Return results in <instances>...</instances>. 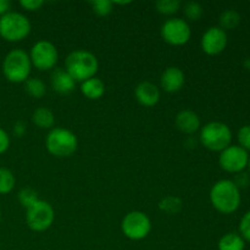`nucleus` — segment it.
I'll return each mask as SVG.
<instances>
[{
  "instance_id": "nucleus-1",
  "label": "nucleus",
  "mask_w": 250,
  "mask_h": 250,
  "mask_svg": "<svg viewBox=\"0 0 250 250\" xmlns=\"http://www.w3.org/2000/svg\"><path fill=\"white\" fill-rule=\"evenodd\" d=\"M241 200L239 188L231 180L217 181L210 190V202L221 214H233L238 210Z\"/></svg>"
},
{
  "instance_id": "nucleus-2",
  "label": "nucleus",
  "mask_w": 250,
  "mask_h": 250,
  "mask_svg": "<svg viewBox=\"0 0 250 250\" xmlns=\"http://www.w3.org/2000/svg\"><path fill=\"white\" fill-rule=\"evenodd\" d=\"M65 66L66 72L76 82L81 83L95 77L99 70L97 56L87 50H75L68 54L65 60Z\"/></svg>"
},
{
  "instance_id": "nucleus-3",
  "label": "nucleus",
  "mask_w": 250,
  "mask_h": 250,
  "mask_svg": "<svg viewBox=\"0 0 250 250\" xmlns=\"http://www.w3.org/2000/svg\"><path fill=\"white\" fill-rule=\"evenodd\" d=\"M32 62L29 54L22 49H14L5 56L2 61V73L11 83L26 82L29 78Z\"/></svg>"
},
{
  "instance_id": "nucleus-4",
  "label": "nucleus",
  "mask_w": 250,
  "mask_h": 250,
  "mask_svg": "<svg viewBox=\"0 0 250 250\" xmlns=\"http://www.w3.org/2000/svg\"><path fill=\"white\" fill-rule=\"evenodd\" d=\"M45 146L46 150L56 158H68L77 150L78 139L70 129L56 127L46 136Z\"/></svg>"
},
{
  "instance_id": "nucleus-5",
  "label": "nucleus",
  "mask_w": 250,
  "mask_h": 250,
  "mask_svg": "<svg viewBox=\"0 0 250 250\" xmlns=\"http://www.w3.org/2000/svg\"><path fill=\"white\" fill-rule=\"evenodd\" d=\"M31 22L24 15L10 11L0 17V37L11 43L23 41L31 33Z\"/></svg>"
},
{
  "instance_id": "nucleus-6",
  "label": "nucleus",
  "mask_w": 250,
  "mask_h": 250,
  "mask_svg": "<svg viewBox=\"0 0 250 250\" xmlns=\"http://www.w3.org/2000/svg\"><path fill=\"white\" fill-rule=\"evenodd\" d=\"M200 142L209 150L221 153L231 146L232 131L224 122H209L200 131Z\"/></svg>"
},
{
  "instance_id": "nucleus-7",
  "label": "nucleus",
  "mask_w": 250,
  "mask_h": 250,
  "mask_svg": "<svg viewBox=\"0 0 250 250\" xmlns=\"http://www.w3.org/2000/svg\"><path fill=\"white\" fill-rule=\"evenodd\" d=\"M54 219H55L54 208L45 200L39 199L26 211L27 225L34 232H44L50 229Z\"/></svg>"
},
{
  "instance_id": "nucleus-8",
  "label": "nucleus",
  "mask_w": 250,
  "mask_h": 250,
  "mask_svg": "<svg viewBox=\"0 0 250 250\" xmlns=\"http://www.w3.org/2000/svg\"><path fill=\"white\" fill-rule=\"evenodd\" d=\"M122 233L132 241H142L151 229V221L148 215L142 211H131L122 219Z\"/></svg>"
},
{
  "instance_id": "nucleus-9",
  "label": "nucleus",
  "mask_w": 250,
  "mask_h": 250,
  "mask_svg": "<svg viewBox=\"0 0 250 250\" xmlns=\"http://www.w3.org/2000/svg\"><path fill=\"white\" fill-rule=\"evenodd\" d=\"M32 66L39 71H48L55 67L59 60V53L56 46L51 42L39 41L32 46L29 53Z\"/></svg>"
},
{
  "instance_id": "nucleus-10",
  "label": "nucleus",
  "mask_w": 250,
  "mask_h": 250,
  "mask_svg": "<svg viewBox=\"0 0 250 250\" xmlns=\"http://www.w3.org/2000/svg\"><path fill=\"white\" fill-rule=\"evenodd\" d=\"M190 36H192V29L188 22L178 17L167 20L161 26V37L170 45H185L189 42Z\"/></svg>"
},
{
  "instance_id": "nucleus-11",
  "label": "nucleus",
  "mask_w": 250,
  "mask_h": 250,
  "mask_svg": "<svg viewBox=\"0 0 250 250\" xmlns=\"http://www.w3.org/2000/svg\"><path fill=\"white\" fill-rule=\"evenodd\" d=\"M249 163L248 151L239 146H229L220 153L219 165L229 173H239L246 170Z\"/></svg>"
},
{
  "instance_id": "nucleus-12",
  "label": "nucleus",
  "mask_w": 250,
  "mask_h": 250,
  "mask_svg": "<svg viewBox=\"0 0 250 250\" xmlns=\"http://www.w3.org/2000/svg\"><path fill=\"white\" fill-rule=\"evenodd\" d=\"M227 42H229V38H227L226 31H224L221 27H210L203 34L200 45L207 55L214 56L219 55L226 49Z\"/></svg>"
},
{
  "instance_id": "nucleus-13",
  "label": "nucleus",
  "mask_w": 250,
  "mask_h": 250,
  "mask_svg": "<svg viewBox=\"0 0 250 250\" xmlns=\"http://www.w3.org/2000/svg\"><path fill=\"white\" fill-rule=\"evenodd\" d=\"M186 82V76L181 68L167 67L163 72L160 78V84L165 92L167 93H177L183 88Z\"/></svg>"
},
{
  "instance_id": "nucleus-14",
  "label": "nucleus",
  "mask_w": 250,
  "mask_h": 250,
  "mask_svg": "<svg viewBox=\"0 0 250 250\" xmlns=\"http://www.w3.org/2000/svg\"><path fill=\"white\" fill-rule=\"evenodd\" d=\"M136 99L146 107H153L160 100V90L154 83L141 82L134 90Z\"/></svg>"
},
{
  "instance_id": "nucleus-15",
  "label": "nucleus",
  "mask_w": 250,
  "mask_h": 250,
  "mask_svg": "<svg viewBox=\"0 0 250 250\" xmlns=\"http://www.w3.org/2000/svg\"><path fill=\"white\" fill-rule=\"evenodd\" d=\"M51 88L61 95H67L75 90L76 81L62 68H56L51 73Z\"/></svg>"
},
{
  "instance_id": "nucleus-16",
  "label": "nucleus",
  "mask_w": 250,
  "mask_h": 250,
  "mask_svg": "<svg viewBox=\"0 0 250 250\" xmlns=\"http://www.w3.org/2000/svg\"><path fill=\"white\" fill-rule=\"evenodd\" d=\"M176 127L182 133L193 134L200 128V119L192 110H182L176 116Z\"/></svg>"
},
{
  "instance_id": "nucleus-17",
  "label": "nucleus",
  "mask_w": 250,
  "mask_h": 250,
  "mask_svg": "<svg viewBox=\"0 0 250 250\" xmlns=\"http://www.w3.org/2000/svg\"><path fill=\"white\" fill-rule=\"evenodd\" d=\"M81 92L90 100H98L105 94V84L100 78L93 77L81 84Z\"/></svg>"
},
{
  "instance_id": "nucleus-18",
  "label": "nucleus",
  "mask_w": 250,
  "mask_h": 250,
  "mask_svg": "<svg viewBox=\"0 0 250 250\" xmlns=\"http://www.w3.org/2000/svg\"><path fill=\"white\" fill-rule=\"evenodd\" d=\"M32 121L37 127L42 129H49L55 124V116L48 107H38L33 111Z\"/></svg>"
},
{
  "instance_id": "nucleus-19",
  "label": "nucleus",
  "mask_w": 250,
  "mask_h": 250,
  "mask_svg": "<svg viewBox=\"0 0 250 250\" xmlns=\"http://www.w3.org/2000/svg\"><path fill=\"white\" fill-rule=\"evenodd\" d=\"M219 250H244L246 248V241L241 237V234L229 232L220 238L217 244Z\"/></svg>"
},
{
  "instance_id": "nucleus-20",
  "label": "nucleus",
  "mask_w": 250,
  "mask_h": 250,
  "mask_svg": "<svg viewBox=\"0 0 250 250\" xmlns=\"http://www.w3.org/2000/svg\"><path fill=\"white\" fill-rule=\"evenodd\" d=\"M24 90L27 92V94L32 98H36V99H41L45 95L46 93V87L44 84V82L42 80L37 77L28 78V80L24 82Z\"/></svg>"
},
{
  "instance_id": "nucleus-21",
  "label": "nucleus",
  "mask_w": 250,
  "mask_h": 250,
  "mask_svg": "<svg viewBox=\"0 0 250 250\" xmlns=\"http://www.w3.org/2000/svg\"><path fill=\"white\" fill-rule=\"evenodd\" d=\"M182 199L178 197H173V195H168V197L163 198L160 200V203H159V209L168 215L177 214V212H180L182 210Z\"/></svg>"
},
{
  "instance_id": "nucleus-22",
  "label": "nucleus",
  "mask_w": 250,
  "mask_h": 250,
  "mask_svg": "<svg viewBox=\"0 0 250 250\" xmlns=\"http://www.w3.org/2000/svg\"><path fill=\"white\" fill-rule=\"evenodd\" d=\"M241 23V15L233 9L225 10L220 16V24L224 31L226 29H234L239 26Z\"/></svg>"
},
{
  "instance_id": "nucleus-23",
  "label": "nucleus",
  "mask_w": 250,
  "mask_h": 250,
  "mask_svg": "<svg viewBox=\"0 0 250 250\" xmlns=\"http://www.w3.org/2000/svg\"><path fill=\"white\" fill-rule=\"evenodd\" d=\"M16 185L15 176L9 168L0 167V194H9Z\"/></svg>"
},
{
  "instance_id": "nucleus-24",
  "label": "nucleus",
  "mask_w": 250,
  "mask_h": 250,
  "mask_svg": "<svg viewBox=\"0 0 250 250\" xmlns=\"http://www.w3.org/2000/svg\"><path fill=\"white\" fill-rule=\"evenodd\" d=\"M181 1L178 0H159L155 2V9L159 14L161 15H170L176 14L181 9Z\"/></svg>"
},
{
  "instance_id": "nucleus-25",
  "label": "nucleus",
  "mask_w": 250,
  "mask_h": 250,
  "mask_svg": "<svg viewBox=\"0 0 250 250\" xmlns=\"http://www.w3.org/2000/svg\"><path fill=\"white\" fill-rule=\"evenodd\" d=\"M183 10H185L186 17L189 19L190 21H198L203 16V14H204V9L197 1L186 2L185 6H183Z\"/></svg>"
},
{
  "instance_id": "nucleus-26",
  "label": "nucleus",
  "mask_w": 250,
  "mask_h": 250,
  "mask_svg": "<svg viewBox=\"0 0 250 250\" xmlns=\"http://www.w3.org/2000/svg\"><path fill=\"white\" fill-rule=\"evenodd\" d=\"M19 200L21 203V205L23 208H26V210L28 208H31L34 203L38 202V193L36 192L32 188H23V189L20 190L19 193Z\"/></svg>"
},
{
  "instance_id": "nucleus-27",
  "label": "nucleus",
  "mask_w": 250,
  "mask_h": 250,
  "mask_svg": "<svg viewBox=\"0 0 250 250\" xmlns=\"http://www.w3.org/2000/svg\"><path fill=\"white\" fill-rule=\"evenodd\" d=\"M90 5H92V9L94 11V14H97L98 16H109L112 12V1H109V0H94V1H90Z\"/></svg>"
},
{
  "instance_id": "nucleus-28",
  "label": "nucleus",
  "mask_w": 250,
  "mask_h": 250,
  "mask_svg": "<svg viewBox=\"0 0 250 250\" xmlns=\"http://www.w3.org/2000/svg\"><path fill=\"white\" fill-rule=\"evenodd\" d=\"M237 139H238L241 148H243L247 151H250V125H246V126L239 128Z\"/></svg>"
},
{
  "instance_id": "nucleus-29",
  "label": "nucleus",
  "mask_w": 250,
  "mask_h": 250,
  "mask_svg": "<svg viewBox=\"0 0 250 250\" xmlns=\"http://www.w3.org/2000/svg\"><path fill=\"white\" fill-rule=\"evenodd\" d=\"M239 234L244 241L250 242V211L246 212L239 222Z\"/></svg>"
},
{
  "instance_id": "nucleus-30",
  "label": "nucleus",
  "mask_w": 250,
  "mask_h": 250,
  "mask_svg": "<svg viewBox=\"0 0 250 250\" xmlns=\"http://www.w3.org/2000/svg\"><path fill=\"white\" fill-rule=\"evenodd\" d=\"M20 5L27 11H37L44 5L43 0H21Z\"/></svg>"
},
{
  "instance_id": "nucleus-31",
  "label": "nucleus",
  "mask_w": 250,
  "mask_h": 250,
  "mask_svg": "<svg viewBox=\"0 0 250 250\" xmlns=\"http://www.w3.org/2000/svg\"><path fill=\"white\" fill-rule=\"evenodd\" d=\"M10 146V137L5 129L0 127V154H4Z\"/></svg>"
},
{
  "instance_id": "nucleus-32",
  "label": "nucleus",
  "mask_w": 250,
  "mask_h": 250,
  "mask_svg": "<svg viewBox=\"0 0 250 250\" xmlns=\"http://www.w3.org/2000/svg\"><path fill=\"white\" fill-rule=\"evenodd\" d=\"M14 133L16 137H22L24 133H26V125L23 122H17L14 127Z\"/></svg>"
},
{
  "instance_id": "nucleus-33",
  "label": "nucleus",
  "mask_w": 250,
  "mask_h": 250,
  "mask_svg": "<svg viewBox=\"0 0 250 250\" xmlns=\"http://www.w3.org/2000/svg\"><path fill=\"white\" fill-rule=\"evenodd\" d=\"M11 9V2L9 0H0V17L10 12Z\"/></svg>"
},
{
  "instance_id": "nucleus-34",
  "label": "nucleus",
  "mask_w": 250,
  "mask_h": 250,
  "mask_svg": "<svg viewBox=\"0 0 250 250\" xmlns=\"http://www.w3.org/2000/svg\"><path fill=\"white\" fill-rule=\"evenodd\" d=\"M248 167H249V171H250V156H249V163H248Z\"/></svg>"
},
{
  "instance_id": "nucleus-35",
  "label": "nucleus",
  "mask_w": 250,
  "mask_h": 250,
  "mask_svg": "<svg viewBox=\"0 0 250 250\" xmlns=\"http://www.w3.org/2000/svg\"><path fill=\"white\" fill-rule=\"evenodd\" d=\"M0 220H1V211H0Z\"/></svg>"
}]
</instances>
